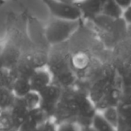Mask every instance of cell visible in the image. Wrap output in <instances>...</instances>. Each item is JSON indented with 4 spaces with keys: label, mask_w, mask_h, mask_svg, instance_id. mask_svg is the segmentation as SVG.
<instances>
[{
    "label": "cell",
    "mask_w": 131,
    "mask_h": 131,
    "mask_svg": "<svg viewBox=\"0 0 131 131\" xmlns=\"http://www.w3.org/2000/svg\"><path fill=\"white\" fill-rule=\"evenodd\" d=\"M88 93L97 111L110 106H117L121 100V82L116 66L109 63L94 62L85 76Z\"/></svg>",
    "instance_id": "1"
},
{
    "label": "cell",
    "mask_w": 131,
    "mask_h": 131,
    "mask_svg": "<svg viewBox=\"0 0 131 131\" xmlns=\"http://www.w3.org/2000/svg\"><path fill=\"white\" fill-rule=\"evenodd\" d=\"M96 112V108L86 90L76 85L62 90L52 119L57 125L71 122L79 127H86L90 126Z\"/></svg>",
    "instance_id": "2"
},
{
    "label": "cell",
    "mask_w": 131,
    "mask_h": 131,
    "mask_svg": "<svg viewBox=\"0 0 131 131\" xmlns=\"http://www.w3.org/2000/svg\"><path fill=\"white\" fill-rule=\"evenodd\" d=\"M66 43L51 46L48 53L47 67L52 75L53 83L62 89L74 87L78 84V77L71 68L70 49Z\"/></svg>",
    "instance_id": "3"
},
{
    "label": "cell",
    "mask_w": 131,
    "mask_h": 131,
    "mask_svg": "<svg viewBox=\"0 0 131 131\" xmlns=\"http://www.w3.org/2000/svg\"><path fill=\"white\" fill-rule=\"evenodd\" d=\"M81 21L59 19L52 17L45 25V37L50 46L66 43L80 28Z\"/></svg>",
    "instance_id": "4"
},
{
    "label": "cell",
    "mask_w": 131,
    "mask_h": 131,
    "mask_svg": "<svg viewBox=\"0 0 131 131\" xmlns=\"http://www.w3.org/2000/svg\"><path fill=\"white\" fill-rule=\"evenodd\" d=\"M48 8L52 17L59 19L80 21L82 14L79 7L74 3H65L60 0H41Z\"/></svg>",
    "instance_id": "5"
},
{
    "label": "cell",
    "mask_w": 131,
    "mask_h": 131,
    "mask_svg": "<svg viewBox=\"0 0 131 131\" xmlns=\"http://www.w3.org/2000/svg\"><path fill=\"white\" fill-rule=\"evenodd\" d=\"M62 90L63 89L60 85L52 83L47 87L39 92L40 99H41L40 110L48 118H52L62 96Z\"/></svg>",
    "instance_id": "6"
},
{
    "label": "cell",
    "mask_w": 131,
    "mask_h": 131,
    "mask_svg": "<svg viewBox=\"0 0 131 131\" xmlns=\"http://www.w3.org/2000/svg\"><path fill=\"white\" fill-rule=\"evenodd\" d=\"M70 62L79 81V77L85 78L93 64V59L91 55L86 50H76L70 52Z\"/></svg>",
    "instance_id": "7"
},
{
    "label": "cell",
    "mask_w": 131,
    "mask_h": 131,
    "mask_svg": "<svg viewBox=\"0 0 131 131\" xmlns=\"http://www.w3.org/2000/svg\"><path fill=\"white\" fill-rule=\"evenodd\" d=\"M29 84H30L31 91L41 92L43 89L53 83L52 75L47 69V66L37 68L31 76L29 77Z\"/></svg>",
    "instance_id": "8"
},
{
    "label": "cell",
    "mask_w": 131,
    "mask_h": 131,
    "mask_svg": "<svg viewBox=\"0 0 131 131\" xmlns=\"http://www.w3.org/2000/svg\"><path fill=\"white\" fill-rule=\"evenodd\" d=\"M105 0H78L75 1L76 5L80 10L82 19L95 20L102 12L103 5Z\"/></svg>",
    "instance_id": "9"
},
{
    "label": "cell",
    "mask_w": 131,
    "mask_h": 131,
    "mask_svg": "<svg viewBox=\"0 0 131 131\" xmlns=\"http://www.w3.org/2000/svg\"><path fill=\"white\" fill-rule=\"evenodd\" d=\"M47 118L48 117L40 109L29 111L24 120L18 128L17 131H34L38 124H40Z\"/></svg>",
    "instance_id": "10"
},
{
    "label": "cell",
    "mask_w": 131,
    "mask_h": 131,
    "mask_svg": "<svg viewBox=\"0 0 131 131\" xmlns=\"http://www.w3.org/2000/svg\"><path fill=\"white\" fill-rule=\"evenodd\" d=\"M119 110L118 131H131V101H119L117 105Z\"/></svg>",
    "instance_id": "11"
},
{
    "label": "cell",
    "mask_w": 131,
    "mask_h": 131,
    "mask_svg": "<svg viewBox=\"0 0 131 131\" xmlns=\"http://www.w3.org/2000/svg\"><path fill=\"white\" fill-rule=\"evenodd\" d=\"M9 112H10V116L11 119H12L14 128L15 129H18L20 125L23 123V121L26 118L27 114L29 113V111L26 110V108L23 104L20 98L15 99L14 104L9 109Z\"/></svg>",
    "instance_id": "12"
},
{
    "label": "cell",
    "mask_w": 131,
    "mask_h": 131,
    "mask_svg": "<svg viewBox=\"0 0 131 131\" xmlns=\"http://www.w3.org/2000/svg\"><path fill=\"white\" fill-rule=\"evenodd\" d=\"M123 9L114 0H105L103 5L101 15L112 20H121Z\"/></svg>",
    "instance_id": "13"
},
{
    "label": "cell",
    "mask_w": 131,
    "mask_h": 131,
    "mask_svg": "<svg viewBox=\"0 0 131 131\" xmlns=\"http://www.w3.org/2000/svg\"><path fill=\"white\" fill-rule=\"evenodd\" d=\"M11 90L16 98H21L31 91L29 80L27 78L17 76L11 86Z\"/></svg>",
    "instance_id": "14"
},
{
    "label": "cell",
    "mask_w": 131,
    "mask_h": 131,
    "mask_svg": "<svg viewBox=\"0 0 131 131\" xmlns=\"http://www.w3.org/2000/svg\"><path fill=\"white\" fill-rule=\"evenodd\" d=\"M16 77H17V73L15 68L5 66H0V86L1 87H7L11 89V86Z\"/></svg>",
    "instance_id": "15"
},
{
    "label": "cell",
    "mask_w": 131,
    "mask_h": 131,
    "mask_svg": "<svg viewBox=\"0 0 131 131\" xmlns=\"http://www.w3.org/2000/svg\"><path fill=\"white\" fill-rule=\"evenodd\" d=\"M20 99H21V102L24 105L28 111H32V110L40 109L41 99H40L39 93H38V92L30 91Z\"/></svg>",
    "instance_id": "16"
},
{
    "label": "cell",
    "mask_w": 131,
    "mask_h": 131,
    "mask_svg": "<svg viewBox=\"0 0 131 131\" xmlns=\"http://www.w3.org/2000/svg\"><path fill=\"white\" fill-rule=\"evenodd\" d=\"M90 127L95 131H118L117 128L107 121L99 111H97L93 117Z\"/></svg>",
    "instance_id": "17"
},
{
    "label": "cell",
    "mask_w": 131,
    "mask_h": 131,
    "mask_svg": "<svg viewBox=\"0 0 131 131\" xmlns=\"http://www.w3.org/2000/svg\"><path fill=\"white\" fill-rule=\"evenodd\" d=\"M15 99L16 97L10 88L0 86V108L2 110H9L14 104Z\"/></svg>",
    "instance_id": "18"
},
{
    "label": "cell",
    "mask_w": 131,
    "mask_h": 131,
    "mask_svg": "<svg viewBox=\"0 0 131 131\" xmlns=\"http://www.w3.org/2000/svg\"><path fill=\"white\" fill-rule=\"evenodd\" d=\"M99 112H101L103 117L107 121H109L112 126H114L117 128L118 123H119V110H118L117 106L107 107Z\"/></svg>",
    "instance_id": "19"
},
{
    "label": "cell",
    "mask_w": 131,
    "mask_h": 131,
    "mask_svg": "<svg viewBox=\"0 0 131 131\" xmlns=\"http://www.w3.org/2000/svg\"><path fill=\"white\" fill-rule=\"evenodd\" d=\"M11 129H15V128L13 125L9 110H1L0 111V131H7Z\"/></svg>",
    "instance_id": "20"
},
{
    "label": "cell",
    "mask_w": 131,
    "mask_h": 131,
    "mask_svg": "<svg viewBox=\"0 0 131 131\" xmlns=\"http://www.w3.org/2000/svg\"><path fill=\"white\" fill-rule=\"evenodd\" d=\"M34 131H58V125L52 118H47L38 124Z\"/></svg>",
    "instance_id": "21"
},
{
    "label": "cell",
    "mask_w": 131,
    "mask_h": 131,
    "mask_svg": "<svg viewBox=\"0 0 131 131\" xmlns=\"http://www.w3.org/2000/svg\"><path fill=\"white\" fill-rule=\"evenodd\" d=\"M58 131H79V127L75 123H62L58 125Z\"/></svg>",
    "instance_id": "22"
},
{
    "label": "cell",
    "mask_w": 131,
    "mask_h": 131,
    "mask_svg": "<svg viewBox=\"0 0 131 131\" xmlns=\"http://www.w3.org/2000/svg\"><path fill=\"white\" fill-rule=\"evenodd\" d=\"M121 20L124 22L126 25H130L131 26V5L123 10Z\"/></svg>",
    "instance_id": "23"
},
{
    "label": "cell",
    "mask_w": 131,
    "mask_h": 131,
    "mask_svg": "<svg viewBox=\"0 0 131 131\" xmlns=\"http://www.w3.org/2000/svg\"><path fill=\"white\" fill-rule=\"evenodd\" d=\"M114 1H115L123 10L131 5V0H114Z\"/></svg>",
    "instance_id": "24"
},
{
    "label": "cell",
    "mask_w": 131,
    "mask_h": 131,
    "mask_svg": "<svg viewBox=\"0 0 131 131\" xmlns=\"http://www.w3.org/2000/svg\"><path fill=\"white\" fill-rule=\"evenodd\" d=\"M79 131H95L90 126L86 127H79Z\"/></svg>",
    "instance_id": "25"
},
{
    "label": "cell",
    "mask_w": 131,
    "mask_h": 131,
    "mask_svg": "<svg viewBox=\"0 0 131 131\" xmlns=\"http://www.w3.org/2000/svg\"><path fill=\"white\" fill-rule=\"evenodd\" d=\"M60 1L65 2V3H74L76 0H60Z\"/></svg>",
    "instance_id": "26"
},
{
    "label": "cell",
    "mask_w": 131,
    "mask_h": 131,
    "mask_svg": "<svg viewBox=\"0 0 131 131\" xmlns=\"http://www.w3.org/2000/svg\"><path fill=\"white\" fill-rule=\"evenodd\" d=\"M5 0H0V7L5 5Z\"/></svg>",
    "instance_id": "27"
},
{
    "label": "cell",
    "mask_w": 131,
    "mask_h": 131,
    "mask_svg": "<svg viewBox=\"0 0 131 131\" xmlns=\"http://www.w3.org/2000/svg\"><path fill=\"white\" fill-rule=\"evenodd\" d=\"M5 1H6V0H5ZM12 1H16V0H12Z\"/></svg>",
    "instance_id": "28"
},
{
    "label": "cell",
    "mask_w": 131,
    "mask_h": 131,
    "mask_svg": "<svg viewBox=\"0 0 131 131\" xmlns=\"http://www.w3.org/2000/svg\"><path fill=\"white\" fill-rule=\"evenodd\" d=\"M1 110H1V108H0V111H1Z\"/></svg>",
    "instance_id": "29"
},
{
    "label": "cell",
    "mask_w": 131,
    "mask_h": 131,
    "mask_svg": "<svg viewBox=\"0 0 131 131\" xmlns=\"http://www.w3.org/2000/svg\"><path fill=\"white\" fill-rule=\"evenodd\" d=\"M76 1H78V0H76Z\"/></svg>",
    "instance_id": "30"
}]
</instances>
